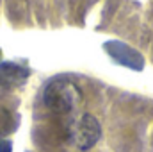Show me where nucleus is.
I'll return each mask as SVG.
<instances>
[{"mask_svg": "<svg viewBox=\"0 0 153 152\" xmlns=\"http://www.w3.org/2000/svg\"><path fill=\"white\" fill-rule=\"evenodd\" d=\"M45 106L55 113H73L82 102V91L68 79H53L43 95Z\"/></svg>", "mask_w": 153, "mask_h": 152, "instance_id": "nucleus-1", "label": "nucleus"}, {"mask_svg": "<svg viewBox=\"0 0 153 152\" xmlns=\"http://www.w3.org/2000/svg\"><path fill=\"white\" fill-rule=\"evenodd\" d=\"M70 132H71L73 143L80 150H89L100 140L102 127H100V122L93 114L84 113V114H78L73 120V123L70 127Z\"/></svg>", "mask_w": 153, "mask_h": 152, "instance_id": "nucleus-2", "label": "nucleus"}, {"mask_svg": "<svg viewBox=\"0 0 153 152\" xmlns=\"http://www.w3.org/2000/svg\"><path fill=\"white\" fill-rule=\"evenodd\" d=\"M29 70L16 65V63H2L0 65V86L11 90V88H20L27 82Z\"/></svg>", "mask_w": 153, "mask_h": 152, "instance_id": "nucleus-3", "label": "nucleus"}, {"mask_svg": "<svg viewBox=\"0 0 153 152\" xmlns=\"http://www.w3.org/2000/svg\"><path fill=\"white\" fill-rule=\"evenodd\" d=\"M11 143L9 141H0V152H11Z\"/></svg>", "mask_w": 153, "mask_h": 152, "instance_id": "nucleus-4", "label": "nucleus"}, {"mask_svg": "<svg viewBox=\"0 0 153 152\" xmlns=\"http://www.w3.org/2000/svg\"><path fill=\"white\" fill-rule=\"evenodd\" d=\"M0 54H2V52H0Z\"/></svg>", "mask_w": 153, "mask_h": 152, "instance_id": "nucleus-5", "label": "nucleus"}]
</instances>
